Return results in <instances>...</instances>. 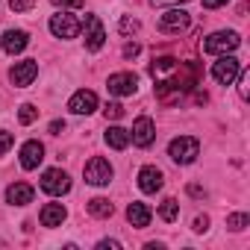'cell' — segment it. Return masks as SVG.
Returning <instances> with one entry per match:
<instances>
[{
    "mask_svg": "<svg viewBox=\"0 0 250 250\" xmlns=\"http://www.w3.org/2000/svg\"><path fill=\"white\" fill-rule=\"evenodd\" d=\"M238 44H241L238 33L221 30V33H212V36L203 39V53H209V56H224V53H232Z\"/></svg>",
    "mask_w": 250,
    "mask_h": 250,
    "instance_id": "1",
    "label": "cell"
},
{
    "mask_svg": "<svg viewBox=\"0 0 250 250\" xmlns=\"http://www.w3.org/2000/svg\"><path fill=\"white\" fill-rule=\"evenodd\" d=\"M168 156L177 162V165H191L197 156H200V142L194 136H180L168 145Z\"/></svg>",
    "mask_w": 250,
    "mask_h": 250,
    "instance_id": "2",
    "label": "cell"
},
{
    "mask_svg": "<svg viewBox=\"0 0 250 250\" xmlns=\"http://www.w3.org/2000/svg\"><path fill=\"white\" fill-rule=\"evenodd\" d=\"M42 191L50 194V197H62L71 191V177L62 171V168H50L42 174Z\"/></svg>",
    "mask_w": 250,
    "mask_h": 250,
    "instance_id": "3",
    "label": "cell"
},
{
    "mask_svg": "<svg viewBox=\"0 0 250 250\" xmlns=\"http://www.w3.org/2000/svg\"><path fill=\"white\" fill-rule=\"evenodd\" d=\"M83 177H85L88 186H109V183H112V165H109L103 156H94V159L85 162Z\"/></svg>",
    "mask_w": 250,
    "mask_h": 250,
    "instance_id": "4",
    "label": "cell"
},
{
    "mask_svg": "<svg viewBox=\"0 0 250 250\" xmlns=\"http://www.w3.org/2000/svg\"><path fill=\"white\" fill-rule=\"evenodd\" d=\"M188 24H191L188 12H186V9H180V6H171V9L159 18V30H162V33H168V36H180L183 30H188Z\"/></svg>",
    "mask_w": 250,
    "mask_h": 250,
    "instance_id": "5",
    "label": "cell"
},
{
    "mask_svg": "<svg viewBox=\"0 0 250 250\" xmlns=\"http://www.w3.org/2000/svg\"><path fill=\"white\" fill-rule=\"evenodd\" d=\"M106 88H109V94H115V97H130V94H136V88H139V77H136L133 71L112 74L109 83H106Z\"/></svg>",
    "mask_w": 250,
    "mask_h": 250,
    "instance_id": "6",
    "label": "cell"
},
{
    "mask_svg": "<svg viewBox=\"0 0 250 250\" xmlns=\"http://www.w3.org/2000/svg\"><path fill=\"white\" fill-rule=\"evenodd\" d=\"M83 30V24L77 21V15H68V12H59L50 18V33L56 39H77Z\"/></svg>",
    "mask_w": 250,
    "mask_h": 250,
    "instance_id": "7",
    "label": "cell"
},
{
    "mask_svg": "<svg viewBox=\"0 0 250 250\" xmlns=\"http://www.w3.org/2000/svg\"><path fill=\"white\" fill-rule=\"evenodd\" d=\"M130 139H133V145H139V147H150L153 139H156V124H153V118H147V115L136 118L133 130H130Z\"/></svg>",
    "mask_w": 250,
    "mask_h": 250,
    "instance_id": "8",
    "label": "cell"
},
{
    "mask_svg": "<svg viewBox=\"0 0 250 250\" xmlns=\"http://www.w3.org/2000/svg\"><path fill=\"white\" fill-rule=\"evenodd\" d=\"M238 71H241V62H238L235 56H227V53L212 65V77H215V83H221V85H229V83L238 77Z\"/></svg>",
    "mask_w": 250,
    "mask_h": 250,
    "instance_id": "9",
    "label": "cell"
},
{
    "mask_svg": "<svg viewBox=\"0 0 250 250\" xmlns=\"http://www.w3.org/2000/svg\"><path fill=\"white\" fill-rule=\"evenodd\" d=\"M36 77H39V62H36V59L15 62V65H12V71H9V80H12V85H18V88H27V85H30Z\"/></svg>",
    "mask_w": 250,
    "mask_h": 250,
    "instance_id": "10",
    "label": "cell"
},
{
    "mask_svg": "<svg viewBox=\"0 0 250 250\" xmlns=\"http://www.w3.org/2000/svg\"><path fill=\"white\" fill-rule=\"evenodd\" d=\"M103 44H106V30H103L100 18L97 15H85V50L97 53Z\"/></svg>",
    "mask_w": 250,
    "mask_h": 250,
    "instance_id": "11",
    "label": "cell"
},
{
    "mask_svg": "<svg viewBox=\"0 0 250 250\" xmlns=\"http://www.w3.org/2000/svg\"><path fill=\"white\" fill-rule=\"evenodd\" d=\"M68 109H71L74 115H91V112L97 109V94L88 91V88H80V91L68 100Z\"/></svg>",
    "mask_w": 250,
    "mask_h": 250,
    "instance_id": "12",
    "label": "cell"
},
{
    "mask_svg": "<svg viewBox=\"0 0 250 250\" xmlns=\"http://www.w3.org/2000/svg\"><path fill=\"white\" fill-rule=\"evenodd\" d=\"M162 183H165V177H162V171H159L156 165H145V168L139 171V188H142L145 194H156V191L162 188Z\"/></svg>",
    "mask_w": 250,
    "mask_h": 250,
    "instance_id": "13",
    "label": "cell"
},
{
    "mask_svg": "<svg viewBox=\"0 0 250 250\" xmlns=\"http://www.w3.org/2000/svg\"><path fill=\"white\" fill-rule=\"evenodd\" d=\"M42 159H44V145H42V142H27V145L21 147V168L33 171V168L42 165Z\"/></svg>",
    "mask_w": 250,
    "mask_h": 250,
    "instance_id": "14",
    "label": "cell"
},
{
    "mask_svg": "<svg viewBox=\"0 0 250 250\" xmlns=\"http://www.w3.org/2000/svg\"><path fill=\"white\" fill-rule=\"evenodd\" d=\"M27 44H30V36H27L24 30H9V33H3V39H0V47H3L9 56L21 53Z\"/></svg>",
    "mask_w": 250,
    "mask_h": 250,
    "instance_id": "15",
    "label": "cell"
},
{
    "mask_svg": "<svg viewBox=\"0 0 250 250\" xmlns=\"http://www.w3.org/2000/svg\"><path fill=\"white\" fill-rule=\"evenodd\" d=\"M33 186L30 183H12L9 188H6V203H12V206H27V203H33Z\"/></svg>",
    "mask_w": 250,
    "mask_h": 250,
    "instance_id": "16",
    "label": "cell"
},
{
    "mask_svg": "<svg viewBox=\"0 0 250 250\" xmlns=\"http://www.w3.org/2000/svg\"><path fill=\"white\" fill-rule=\"evenodd\" d=\"M68 218V212H65V206L62 203H44V209H42V215H39V221H42V227H62V221Z\"/></svg>",
    "mask_w": 250,
    "mask_h": 250,
    "instance_id": "17",
    "label": "cell"
},
{
    "mask_svg": "<svg viewBox=\"0 0 250 250\" xmlns=\"http://www.w3.org/2000/svg\"><path fill=\"white\" fill-rule=\"evenodd\" d=\"M177 65H180L177 59H171V56H159V59L150 62V77H153L156 83H159V80H168V77L177 71Z\"/></svg>",
    "mask_w": 250,
    "mask_h": 250,
    "instance_id": "18",
    "label": "cell"
},
{
    "mask_svg": "<svg viewBox=\"0 0 250 250\" xmlns=\"http://www.w3.org/2000/svg\"><path fill=\"white\" fill-rule=\"evenodd\" d=\"M127 221L136 227V229H145L147 224H150V209L145 206V203H139V200H133L130 206H127Z\"/></svg>",
    "mask_w": 250,
    "mask_h": 250,
    "instance_id": "19",
    "label": "cell"
},
{
    "mask_svg": "<svg viewBox=\"0 0 250 250\" xmlns=\"http://www.w3.org/2000/svg\"><path fill=\"white\" fill-rule=\"evenodd\" d=\"M103 139H106V145H109L112 150H124V147L130 145V130H124V127H109Z\"/></svg>",
    "mask_w": 250,
    "mask_h": 250,
    "instance_id": "20",
    "label": "cell"
},
{
    "mask_svg": "<svg viewBox=\"0 0 250 250\" xmlns=\"http://www.w3.org/2000/svg\"><path fill=\"white\" fill-rule=\"evenodd\" d=\"M85 209H88V215H94V218H112V212H115V206H112L106 197H94V200H88Z\"/></svg>",
    "mask_w": 250,
    "mask_h": 250,
    "instance_id": "21",
    "label": "cell"
},
{
    "mask_svg": "<svg viewBox=\"0 0 250 250\" xmlns=\"http://www.w3.org/2000/svg\"><path fill=\"white\" fill-rule=\"evenodd\" d=\"M159 218H162V221H168V224H174V221L180 218V203H177L174 197L162 200V206H159Z\"/></svg>",
    "mask_w": 250,
    "mask_h": 250,
    "instance_id": "22",
    "label": "cell"
},
{
    "mask_svg": "<svg viewBox=\"0 0 250 250\" xmlns=\"http://www.w3.org/2000/svg\"><path fill=\"white\" fill-rule=\"evenodd\" d=\"M247 224H250V215H244V212H235V215H229V218H227V227H229L232 232H241Z\"/></svg>",
    "mask_w": 250,
    "mask_h": 250,
    "instance_id": "23",
    "label": "cell"
},
{
    "mask_svg": "<svg viewBox=\"0 0 250 250\" xmlns=\"http://www.w3.org/2000/svg\"><path fill=\"white\" fill-rule=\"evenodd\" d=\"M36 118H39V109H36L33 103H24V106L18 109V121H21V124H33Z\"/></svg>",
    "mask_w": 250,
    "mask_h": 250,
    "instance_id": "24",
    "label": "cell"
},
{
    "mask_svg": "<svg viewBox=\"0 0 250 250\" xmlns=\"http://www.w3.org/2000/svg\"><path fill=\"white\" fill-rule=\"evenodd\" d=\"M118 30H121V36H133V33H139V21L130 18V15H124L121 24H118Z\"/></svg>",
    "mask_w": 250,
    "mask_h": 250,
    "instance_id": "25",
    "label": "cell"
},
{
    "mask_svg": "<svg viewBox=\"0 0 250 250\" xmlns=\"http://www.w3.org/2000/svg\"><path fill=\"white\" fill-rule=\"evenodd\" d=\"M103 115H106L109 121H118V118H124V106H121V103H106V106H103Z\"/></svg>",
    "mask_w": 250,
    "mask_h": 250,
    "instance_id": "26",
    "label": "cell"
},
{
    "mask_svg": "<svg viewBox=\"0 0 250 250\" xmlns=\"http://www.w3.org/2000/svg\"><path fill=\"white\" fill-rule=\"evenodd\" d=\"M12 145H15V136H12V133H6V130H0V156H3Z\"/></svg>",
    "mask_w": 250,
    "mask_h": 250,
    "instance_id": "27",
    "label": "cell"
},
{
    "mask_svg": "<svg viewBox=\"0 0 250 250\" xmlns=\"http://www.w3.org/2000/svg\"><path fill=\"white\" fill-rule=\"evenodd\" d=\"M33 3L36 0H9V9L12 12H27V9H33Z\"/></svg>",
    "mask_w": 250,
    "mask_h": 250,
    "instance_id": "28",
    "label": "cell"
},
{
    "mask_svg": "<svg viewBox=\"0 0 250 250\" xmlns=\"http://www.w3.org/2000/svg\"><path fill=\"white\" fill-rule=\"evenodd\" d=\"M53 6H62V9H83L85 0H53Z\"/></svg>",
    "mask_w": 250,
    "mask_h": 250,
    "instance_id": "29",
    "label": "cell"
},
{
    "mask_svg": "<svg viewBox=\"0 0 250 250\" xmlns=\"http://www.w3.org/2000/svg\"><path fill=\"white\" fill-rule=\"evenodd\" d=\"M194 229H197V232H206V229H209V218H206V215L194 218Z\"/></svg>",
    "mask_w": 250,
    "mask_h": 250,
    "instance_id": "30",
    "label": "cell"
},
{
    "mask_svg": "<svg viewBox=\"0 0 250 250\" xmlns=\"http://www.w3.org/2000/svg\"><path fill=\"white\" fill-rule=\"evenodd\" d=\"M139 50H142V47H139L136 42H133V44H124V56H127V59H133V56H139Z\"/></svg>",
    "mask_w": 250,
    "mask_h": 250,
    "instance_id": "31",
    "label": "cell"
},
{
    "mask_svg": "<svg viewBox=\"0 0 250 250\" xmlns=\"http://www.w3.org/2000/svg\"><path fill=\"white\" fill-rule=\"evenodd\" d=\"M203 3V9H218V6H227L229 0H200Z\"/></svg>",
    "mask_w": 250,
    "mask_h": 250,
    "instance_id": "32",
    "label": "cell"
},
{
    "mask_svg": "<svg viewBox=\"0 0 250 250\" xmlns=\"http://www.w3.org/2000/svg\"><path fill=\"white\" fill-rule=\"evenodd\" d=\"M65 133V121H53L50 124V136H62Z\"/></svg>",
    "mask_w": 250,
    "mask_h": 250,
    "instance_id": "33",
    "label": "cell"
},
{
    "mask_svg": "<svg viewBox=\"0 0 250 250\" xmlns=\"http://www.w3.org/2000/svg\"><path fill=\"white\" fill-rule=\"evenodd\" d=\"M238 77H241V85H238V91H241V97L247 100V71H238Z\"/></svg>",
    "mask_w": 250,
    "mask_h": 250,
    "instance_id": "34",
    "label": "cell"
},
{
    "mask_svg": "<svg viewBox=\"0 0 250 250\" xmlns=\"http://www.w3.org/2000/svg\"><path fill=\"white\" fill-rule=\"evenodd\" d=\"M153 6H180V3H186V0H150Z\"/></svg>",
    "mask_w": 250,
    "mask_h": 250,
    "instance_id": "35",
    "label": "cell"
},
{
    "mask_svg": "<svg viewBox=\"0 0 250 250\" xmlns=\"http://www.w3.org/2000/svg\"><path fill=\"white\" fill-rule=\"evenodd\" d=\"M97 247H100V250H106V247H121V241H115V238H103Z\"/></svg>",
    "mask_w": 250,
    "mask_h": 250,
    "instance_id": "36",
    "label": "cell"
},
{
    "mask_svg": "<svg viewBox=\"0 0 250 250\" xmlns=\"http://www.w3.org/2000/svg\"><path fill=\"white\" fill-rule=\"evenodd\" d=\"M188 194H191V197H200V194H203V188H200V186H188Z\"/></svg>",
    "mask_w": 250,
    "mask_h": 250,
    "instance_id": "37",
    "label": "cell"
}]
</instances>
